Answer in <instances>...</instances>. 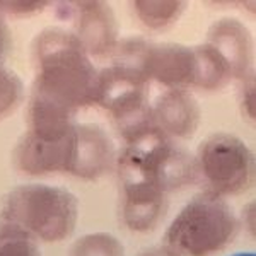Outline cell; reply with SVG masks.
Listing matches in <instances>:
<instances>
[{
  "instance_id": "44dd1931",
  "label": "cell",
  "mask_w": 256,
  "mask_h": 256,
  "mask_svg": "<svg viewBox=\"0 0 256 256\" xmlns=\"http://www.w3.org/2000/svg\"><path fill=\"white\" fill-rule=\"evenodd\" d=\"M241 82H242V89H241L242 113H244V118L253 122L254 120V72L244 77Z\"/></svg>"
},
{
  "instance_id": "3957f363",
  "label": "cell",
  "mask_w": 256,
  "mask_h": 256,
  "mask_svg": "<svg viewBox=\"0 0 256 256\" xmlns=\"http://www.w3.org/2000/svg\"><path fill=\"white\" fill-rule=\"evenodd\" d=\"M241 222L226 198L202 192L168 226L162 244L180 256H212L236 239Z\"/></svg>"
},
{
  "instance_id": "7a4b0ae2",
  "label": "cell",
  "mask_w": 256,
  "mask_h": 256,
  "mask_svg": "<svg viewBox=\"0 0 256 256\" xmlns=\"http://www.w3.org/2000/svg\"><path fill=\"white\" fill-rule=\"evenodd\" d=\"M79 220V200L53 184H20L2 200L0 222L30 234L38 242H62L72 236Z\"/></svg>"
},
{
  "instance_id": "52a82bcc",
  "label": "cell",
  "mask_w": 256,
  "mask_h": 256,
  "mask_svg": "<svg viewBox=\"0 0 256 256\" xmlns=\"http://www.w3.org/2000/svg\"><path fill=\"white\" fill-rule=\"evenodd\" d=\"M60 18L70 22V32L80 41L90 58L111 56L116 48L118 20L113 7L102 0H72L58 6Z\"/></svg>"
},
{
  "instance_id": "ffe728a7",
  "label": "cell",
  "mask_w": 256,
  "mask_h": 256,
  "mask_svg": "<svg viewBox=\"0 0 256 256\" xmlns=\"http://www.w3.org/2000/svg\"><path fill=\"white\" fill-rule=\"evenodd\" d=\"M48 6V2H34V0H30V2H0V12L2 14H10V16H32L38 14L40 10H43L44 7Z\"/></svg>"
},
{
  "instance_id": "9a60e30c",
  "label": "cell",
  "mask_w": 256,
  "mask_h": 256,
  "mask_svg": "<svg viewBox=\"0 0 256 256\" xmlns=\"http://www.w3.org/2000/svg\"><path fill=\"white\" fill-rule=\"evenodd\" d=\"M152 44L144 36H126L120 40L113 52V67L120 72L134 77L144 84H150L148 77V58Z\"/></svg>"
},
{
  "instance_id": "8992f818",
  "label": "cell",
  "mask_w": 256,
  "mask_h": 256,
  "mask_svg": "<svg viewBox=\"0 0 256 256\" xmlns=\"http://www.w3.org/2000/svg\"><path fill=\"white\" fill-rule=\"evenodd\" d=\"M96 106L106 110L125 142L154 128L148 84H144L113 65L99 72Z\"/></svg>"
},
{
  "instance_id": "7c38bea8",
  "label": "cell",
  "mask_w": 256,
  "mask_h": 256,
  "mask_svg": "<svg viewBox=\"0 0 256 256\" xmlns=\"http://www.w3.org/2000/svg\"><path fill=\"white\" fill-rule=\"evenodd\" d=\"M205 43L224 56L230 67L232 77L242 80L253 74V38L250 30L236 18H220L214 20L207 30Z\"/></svg>"
},
{
  "instance_id": "5b68a950",
  "label": "cell",
  "mask_w": 256,
  "mask_h": 256,
  "mask_svg": "<svg viewBox=\"0 0 256 256\" xmlns=\"http://www.w3.org/2000/svg\"><path fill=\"white\" fill-rule=\"evenodd\" d=\"M196 181L222 198L246 193L254 183V154L241 137L216 132L200 142L193 156Z\"/></svg>"
},
{
  "instance_id": "5bb4252c",
  "label": "cell",
  "mask_w": 256,
  "mask_h": 256,
  "mask_svg": "<svg viewBox=\"0 0 256 256\" xmlns=\"http://www.w3.org/2000/svg\"><path fill=\"white\" fill-rule=\"evenodd\" d=\"M195 50V82L193 88L205 92H217L226 89L234 79L230 67L224 56L212 44L202 43L193 46Z\"/></svg>"
},
{
  "instance_id": "ac0fdd59",
  "label": "cell",
  "mask_w": 256,
  "mask_h": 256,
  "mask_svg": "<svg viewBox=\"0 0 256 256\" xmlns=\"http://www.w3.org/2000/svg\"><path fill=\"white\" fill-rule=\"evenodd\" d=\"M0 256H41V251L30 234L0 222Z\"/></svg>"
},
{
  "instance_id": "603a6c76",
  "label": "cell",
  "mask_w": 256,
  "mask_h": 256,
  "mask_svg": "<svg viewBox=\"0 0 256 256\" xmlns=\"http://www.w3.org/2000/svg\"><path fill=\"white\" fill-rule=\"evenodd\" d=\"M137 256H180L176 251H172L171 248H168L166 244H159L154 248H147V250L140 251Z\"/></svg>"
},
{
  "instance_id": "7402d4cb",
  "label": "cell",
  "mask_w": 256,
  "mask_h": 256,
  "mask_svg": "<svg viewBox=\"0 0 256 256\" xmlns=\"http://www.w3.org/2000/svg\"><path fill=\"white\" fill-rule=\"evenodd\" d=\"M10 44V32L7 28V22L4 19V14L0 12V65H4V58H6L7 52H9Z\"/></svg>"
},
{
  "instance_id": "d6986e66",
  "label": "cell",
  "mask_w": 256,
  "mask_h": 256,
  "mask_svg": "<svg viewBox=\"0 0 256 256\" xmlns=\"http://www.w3.org/2000/svg\"><path fill=\"white\" fill-rule=\"evenodd\" d=\"M24 98V84L10 68L0 65V122L10 116Z\"/></svg>"
},
{
  "instance_id": "ba28073f",
  "label": "cell",
  "mask_w": 256,
  "mask_h": 256,
  "mask_svg": "<svg viewBox=\"0 0 256 256\" xmlns=\"http://www.w3.org/2000/svg\"><path fill=\"white\" fill-rule=\"evenodd\" d=\"M76 126L58 140H41L24 132L12 152L16 169L28 176L70 174L76 154Z\"/></svg>"
},
{
  "instance_id": "6da1fadb",
  "label": "cell",
  "mask_w": 256,
  "mask_h": 256,
  "mask_svg": "<svg viewBox=\"0 0 256 256\" xmlns=\"http://www.w3.org/2000/svg\"><path fill=\"white\" fill-rule=\"evenodd\" d=\"M34 84L31 92L79 111L96 106L99 70L80 41L68 30L44 28L31 48Z\"/></svg>"
},
{
  "instance_id": "cb8c5ba5",
  "label": "cell",
  "mask_w": 256,
  "mask_h": 256,
  "mask_svg": "<svg viewBox=\"0 0 256 256\" xmlns=\"http://www.w3.org/2000/svg\"><path fill=\"white\" fill-rule=\"evenodd\" d=\"M232 256H254V253H238V254H232Z\"/></svg>"
},
{
  "instance_id": "9c48e42d",
  "label": "cell",
  "mask_w": 256,
  "mask_h": 256,
  "mask_svg": "<svg viewBox=\"0 0 256 256\" xmlns=\"http://www.w3.org/2000/svg\"><path fill=\"white\" fill-rule=\"evenodd\" d=\"M118 183L120 214L126 229L140 234L154 230L168 212V193L138 180H118Z\"/></svg>"
},
{
  "instance_id": "30bf717a",
  "label": "cell",
  "mask_w": 256,
  "mask_h": 256,
  "mask_svg": "<svg viewBox=\"0 0 256 256\" xmlns=\"http://www.w3.org/2000/svg\"><path fill=\"white\" fill-rule=\"evenodd\" d=\"M200 120V104L188 89H168L152 102L154 128L174 142L192 138Z\"/></svg>"
},
{
  "instance_id": "277c9868",
  "label": "cell",
  "mask_w": 256,
  "mask_h": 256,
  "mask_svg": "<svg viewBox=\"0 0 256 256\" xmlns=\"http://www.w3.org/2000/svg\"><path fill=\"white\" fill-rule=\"evenodd\" d=\"M116 171L118 180L146 181L168 195L196 181L193 156L156 128L125 142L116 156Z\"/></svg>"
},
{
  "instance_id": "8fae6325",
  "label": "cell",
  "mask_w": 256,
  "mask_h": 256,
  "mask_svg": "<svg viewBox=\"0 0 256 256\" xmlns=\"http://www.w3.org/2000/svg\"><path fill=\"white\" fill-rule=\"evenodd\" d=\"M116 164L113 140L104 128L96 123H79L76 126V154L70 176L96 181Z\"/></svg>"
},
{
  "instance_id": "e0dca14e",
  "label": "cell",
  "mask_w": 256,
  "mask_h": 256,
  "mask_svg": "<svg viewBox=\"0 0 256 256\" xmlns=\"http://www.w3.org/2000/svg\"><path fill=\"white\" fill-rule=\"evenodd\" d=\"M68 256H125V248L110 232H89L74 242Z\"/></svg>"
},
{
  "instance_id": "4fadbf2b",
  "label": "cell",
  "mask_w": 256,
  "mask_h": 256,
  "mask_svg": "<svg viewBox=\"0 0 256 256\" xmlns=\"http://www.w3.org/2000/svg\"><path fill=\"white\" fill-rule=\"evenodd\" d=\"M148 77L168 89H190L195 82V50L180 43L152 44Z\"/></svg>"
},
{
  "instance_id": "2e32d148",
  "label": "cell",
  "mask_w": 256,
  "mask_h": 256,
  "mask_svg": "<svg viewBox=\"0 0 256 256\" xmlns=\"http://www.w3.org/2000/svg\"><path fill=\"white\" fill-rule=\"evenodd\" d=\"M137 19L152 31H162L171 28L181 19L186 10L183 0H135L132 2Z\"/></svg>"
}]
</instances>
